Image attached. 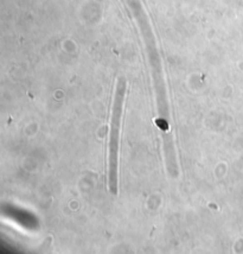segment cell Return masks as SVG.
<instances>
[{
	"label": "cell",
	"instance_id": "1",
	"mask_svg": "<svg viewBox=\"0 0 243 254\" xmlns=\"http://www.w3.org/2000/svg\"><path fill=\"white\" fill-rule=\"evenodd\" d=\"M126 93V82L120 78L116 86L111 118H110V130H109V146H108V185L109 191L113 195L117 194V163H119V139H120V126L121 116L124 110V101Z\"/></svg>",
	"mask_w": 243,
	"mask_h": 254
}]
</instances>
